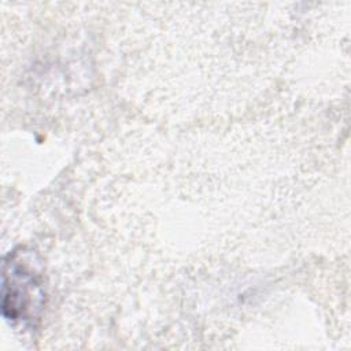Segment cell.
Segmentation results:
<instances>
[{
    "label": "cell",
    "mask_w": 351,
    "mask_h": 351,
    "mask_svg": "<svg viewBox=\"0 0 351 351\" xmlns=\"http://www.w3.org/2000/svg\"><path fill=\"white\" fill-rule=\"evenodd\" d=\"M44 292L34 266L12 259L4 265L3 313L11 319H32L43 306Z\"/></svg>",
    "instance_id": "6da1fadb"
}]
</instances>
